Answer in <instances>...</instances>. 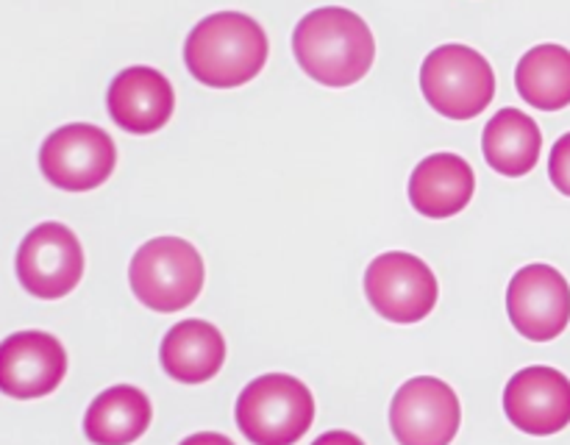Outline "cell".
Instances as JSON below:
<instances>
[{"label": "cell", "mask_w": 570, "mask_h": 445, "mask_svg": "<svg viewBox=\"0 0 570 445\" xmlns=\"http://www.w3.org/2000/svg\"><path fill=\"white\" fill-rule=\"evenodd\" d=\"M421 92L426 103L449 120H471L493 100L495 72L479 50L468 44H440L423 59Z\"/></svg>", "instance_id": "cell-5"}, {"label": "cell", "mask_w": 570, "mask_h": 445, "mask_svg": "<svg viewBox=\"0 0 570 445\" xmlns=\"http://www.w3.org/2000/svg\"><path fill=\"white\" fill-rule=\"evenodd\" d=\"M117 165V148L109 134L89 122H70L50 134L39 150L42 176L67 192L100 187Z\"/></svg>", "instance_id": "cell-6"}, {"label": "cell", "mask_w": 570, "mask_h": 445, "mask_svg": "<svg viewBox=\"0 0 570 445\" xmlns=\"http://www.w3.org/2000/svg\"><path fill=\"white\" fill-rule=\"evenodd\" d=\"M312 445H365V443L351 432H326L321 434Z\"/></svg>", "instance_id": "cell-20"}, {"label": "cell", "mask_w": 570, "mask_h": 445, "mask_svg": "<svg viewBox=\"0 0 570 445\" xmlns=\"http://www.w3.org/2000/svg\"><path fill=\"white\" fill-rule=\"evenodd\" d=\"M67 373L65 345L48 332H17L0 343V393L17 400L50 395Z\"/></svg>", "instance_id": "cell-11"}, {"label": "cell", "mask_w": 570, "mask_h": 445, "mask_svg": "<svg viewBox=\"0 0 570 445\" xmlns=\"http://www.w3.org/2000/svg\"><path fill=\"white\" fill-rule=\"evenodd\" d=\"M150 417L154 406L148 395L131 384H117L89 404L83 432L95 445H131L148 432Z\"/></svg>", "instance_id": "cell-16"}, {"label": "cell", "mask_w": 570, "mask_h": 445, "mask_svg": "<svg viewBox=\"0 0 570 445\" xmlns=\"http://www.w3.org/2000/svg\"><path fill=\"white\" fill-rule=\"evenodd\" d=\"M438 278L432 267L404 250L376 256L365 273V295L390 323H417L438 306Z\"/></svg>", "instance_id": "cell-7"}, {"label": "cell", "mask_w": 570, "mask_h": 445, "mask_svg": "<svg viewBox=\"0 0 570 445\" xmlns=\"http://www.w3.org/2000/svg\"><path fill=\"white\" fill-rule=\"evenodd\" d=\"M504 412L512 426L534 437L562 432L570 423V378L557 367H523L507 384Z\"/></svg>", "instance_id": "cell-12"}, {"label": "cell", "mask_w": 570, "mask_h": 445, "mask_svg": "<svg viewBox=\"0 0 570 445\" xmlns=\"http://www.w3.org/2000/svg\"><path fill=\"white\" fill-rule=\"evenodd\" d=\"M515 87L527 103L540 111L570 106V50L562 44H538L518 61Z\"/></svg>", "instance_id": "cell-18"}, {"label": "cell", "mask_w": 570, "mask_h": 445, "mask_svg": "<svg viewBox=\"0 0 570 445\" xmlns=\"http://www.w3.org/2000/svg\"><path fill=\"white\" fill-rule=\"evenodd\" d=\"M234 415L254 445H295L315 421V398L295 376L267 373L239 393Z\"/></svg>", "instance_id": "cell-3"}, {"label": "cell", "mask_w": 570, "mask_h": 445, "mask_svg": "<svg viewBox=\"0 0 570 445\" xmlns=\"http://www.w3.org/2000/svg\"><path fill=\"white\" fill-rule=\"evenodd\" d=\"M109 115L122 131L154 134L170 122L176 109V92L165 72L154 67H128L117 72L106 95Z\"/></svg>", "instance_id": "cell-13"}, {"label": "cell", "mask_w": 570, "mask_h": 445, "mask_svg": "<svg viewBox=\"0 0 570 445\" xmlns=\"http://www.w3.org/2000/svg\"><path fill=\"white\" fill-rule=\"evenodd\" d=\"M128 281L139 304L170 315L193 304L204 289V259L181 237H156L134 254Z\"/></svg>", "instance_id": "cell-4"}, {"label": "cell", "mask_w": 570, "mask_h": 445, "mask_svg": "<svg viewBox=\"0 0 570 445\" xmlns=\"http://www.w3.org/2000/svg\"><path fill=\"white\" fill-rule=\"evenodd\" d=\"M462 406L454 389L434 376L401 384L390 406V426L399 445H449L460 432Z\"/></svg>", "instance_id": "cell-9"}, {"label": "cell", "mask_w": 570, "mask_h": 445, "mask_svg": "<svg viewBox=\"0 0 570 445\" xmlns=\"http://www.w3.org/2000/svg\"><path fill=\"white\" fill-rule=\"evenodd\" d=\"M181 445H234L226 434H217V432H200L193 434V437L184 439Z\"/></svg>", "instance_id": "cell-21"}, {"label": "cell", "mask_w": 570, "mask_h": 445, "mask_svg": "<svg viewBox=\"0 0 570 445\" xmlns=\"http://www.w3.org/2000/svg\"><path fill=\"white\" fill-rule=\"evenodd\" d=\"M507 312L518 334L532 343H549L570 323V284L551 265L521 267L507 289Z\"/></svg>", "instance_id": "cell-10"}, {"label": "cell", "mask_w": 570, "mask_h": 445, "mask_svg": "<svg viewBox=\"0 0 570 445\" xmlns=\"http://www.w3.org/2000/svg\"><path fill=\"white\" fill-rule=\"evenodd\" d=\"M476 176L473 167L456 154H432L412 170L410 200L432 220L460 215L473 198Z\"/></svg>", "instance_id": "cell-14"}, {"label": "cell", "mask_w": 570, "mask_h": 445, "mask_svg": "<svg viewBox=\"0 0 570 445\" xmlns=\"http://www.w3.org/2000/svg\"><path fill=\"white\" fill-rule=\"evenodd\" d=\"M271 44L265 28L239 11H217L204 17L184 42L187 70L200 83L234 89L254 81L265 67Z\"/></svg>", "instance_id": "cell-2"}, {"label": "cell", "mask_w": 570, "mask_h": 445, "mask_svg": "<svg viewBox=\"0 0 570 445\" xmlns=\"http://www.w3.org/2000/svg\"><path fill=\"white\" fill-rule=\"evenodd\" d=\"M83 276V250L76 234L61 222L31 228L17 250V278L42 300L70 295Z\"/></svg>", "instance_id": "cell-8"}, {"label": "cell", "mask_w": 570, "mask_h": 445, "mask_svg": "<svg viewBox=\"0 0 570 445\" xmlns=\"http://www.w3.org/2000/svg\"><path fill=\"white\" fill-rule=\"evenodd\" d=\"M167 376L181 384H204L220 373L226 362V339L212 323L181 320L165 334L159 348Z\"/></svg>", "instance_id": "cell-15"}, {"label": "cell", "mask_w": 570, "mask_h": 445, "mask_svg": "<svg viewBox=\"0 0 570 445\" xmlns=\"http://www.w3.org/2000/svg\"><path fill=\"white\" fill-rule=\"evenodd\" d=\"M482 150L488 165L501 176H527L534 170L543 150L540 126L521 109H501L490 117L482 134Z\"/></svg>", "instance_id": "cell-17"}, {"label": "cell", "mask_w": 570, "mask_h": 445, "mask_svg": "<svg viewBox=\"0 0 570 445\" xmlns=\"http://www.w3.org/2000/svg\"><path fill=\"white\" fill-rule=\"evenodd\" d=\"M549 176H551V184L570 198V131L566 137L557 139L554 148H551Z\"/></svg>", "instance_id": "cell-19"}, {"label": "cell", "mask_w": 570, "mask_h": 445, "mask_svg": "<svg viewBox=\"0 0 570 445\" xmlns=\"http://www.w3.org/2000/svg\"><path fill=\"white\" fill-rule=\"evenodd\" d=\"M293 50L301 70L323 87H351L371 72L376 39L351 9H315L295 26Z\"/></svg>", "instance_id": "cell-1"}]
</instances>
